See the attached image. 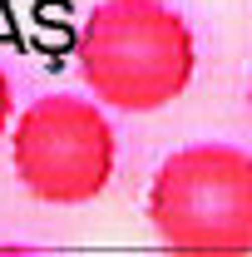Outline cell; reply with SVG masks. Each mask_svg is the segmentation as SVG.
Instances as JSON below:
<instances>
[{"mask_svg": "<svg viewBox=\"0 0 252 257\" xmlns=\"http://www.w3.org/2000/svg\"><path fill=\"white\" fill-rule=\"evenodd\" d=\"M74 60L99 104L158 114L193 84V25L163 0H104L84 15Z\"/></svg>", "mask_w": 252, "mask_h": 257, "instance_id": "6da1fadb", "label": "cell"}, {"mask_svg": "<svg viewBox=\"0 0 252 257\" xmlns=\"http://www.w3.org/2000/svg\"><path fill=\"white\" fill-rule=\"evenodd\" d=\"M10 119H15V84H10V74L0 69V139L10 134Z\"/></svg>", "mask_w": 252, "mask_h": 257, "instance_id": "277c9868", "label": "cell"}, {"mask_svg": "<svg viewBox=\"0 0 252 257\" xmlns=\"http://www.w3.org/2000/svg\"><path fill=\"white\" fill-rule=\"evenodd\" d=\"M114 124L104 119L94 99L74 94H45L20 109L10 163L20 188L50 203V208H79L94 203L114 178Z\"/></svg>", "mask_w": 252, "mask_h": 257, "instance_id": "3957f363", "label": "cell"}, {"mask_svg": "<svg viewBox=\"0 0 252 257\" xmlns=\"http://www.w3.org/2000/svg\"><path fill=\"white\" fill-rule=\"evenodd\" d=\"M149 223L178 252H252V159L237 144H188L149 178Z\"/></svg>", "mask_w": 252, "mask_h": 257, "instance_id": "7a4b0ae2", "label": "cell"}]
</instances>
